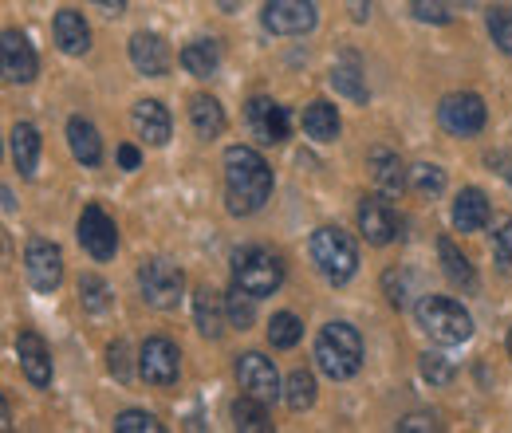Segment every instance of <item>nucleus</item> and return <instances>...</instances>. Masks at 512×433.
<instances>
[{
	"mask_svg": "<svg viewBox=\"0 0 512 433\" xmlns=\"http://www.w3.org/2000/svg\"><path fill=\"white\" fill-rule=\"evenodd\" d=\"M489 36L505 56H512V4L489 8Z\"/></svg>",
	"mask_w": 512,
	"mask_h": 433,
	"instance_id": "obj_35",
	"label": "nucleus"
},
{
	"mask_svg": "<svg viewBox=\"0 0 512 433\" xmlns=\"http://www.w3.org/2000/svg\"><path fill=\"white\" fill-rule=\"evenodd\" d=\"M509 355H512V331H509Z\"/></svg>",
	"mask_w": 512,
	"mask_h": 433,
	"instance_id": "obj_47",
	"label": "nucleus"
},
{
	"mask_svg": "<svg viewBox=\"0 0 512 433\" xmlns=\"http://www.w3.org/2000/svg\"><path fill=\"white\" fill-rule=\"evenodd\" d=\"M91 4H95L103 16H123V12H127V0H91Z\"/></svg>",
	"mask_w": 512,
	"mask_h": 433,
	"instance_id": "obj_43",
	"label": "nucleus"
},
{
	"mask_svg": "<svg viewBox=\"0 0 512 433\" xmlns=\"http://www.w3.org/2000/svg\"><path fill=\"white\" fill-rule=\"evenodd\" d=\"M190 119H193V130H197L201 138H217V134L225 130V111H221V103L209 99V95H193Z\"/></svg>",
	"mask_w": 512,
	"mask_h": 433,
	"instance_id": "obj_27",
	"label": "nucleus"
},
{
	"mask_svg": "<svg viewBox=\"0 0 512 433\" xmlns=\"http://www.w3.org/2000/svg\"><path fill=\"white\" fill-rule=\"evenodd\" d=\"M264 406H268V402H260L253 394L237 398V402H233V426L241 433H272V418H268Z\"/></svg>",
	"mask_w": 512,
	"mask_h": 433,
	"instance_id": "obj_26",
	"label": "nucleus"
},
{
	"mask_svg": "<svg viewBox=\"0 0 512 433\" xmlns=\"http://www.w3.org/2000/svg\"><path fill=\"white\" fill-rule=\"evenodd\" d=\"M410 8H414V20H422V24H449L453 20L449 0H414Z\"/></svg>",
	"mask_w": 512,
	"mask_h": 433,
	"instance_id": "obj_39",
	"label": "nucleus"
},
{
	"mask_svg": "<svg viewBox=\"0 0 512 433\" xmlns=\"http://www.w3.org/2000/svg\"><path fill=\"white\" fill-rule=\"evenodd\" d=\"M178 371H182V355H178V347H174L170 339L154 335V339L142 343V351H138V374H142L146 382H154V386H174V382H178Z\"/></svg>",
	"mask_w": 512,
	"mask_h": 433,
	"instance_id": "obj_9",
	"label": "nucleus"
},
{
	"mask_svg": "<svg viewBox=\"0 0 512 433\" xmlns=\"http://www.w3.org/2000/svg\"><path fill=\"white\" fill-rule=\"evenodd\" d=\"M268 197H272L268 162L249 146H229L225 150V201H229V213L249 217Z\"/></svg>",
	"mask_w": 512,
	"mask_h": 433,
	"instance_id": "obj_1",
	"label": "nucleus"
},
{
	"mask_svg": "<svg viewBox=\"0 0 512 433\" xmlns=\"http://www.w3.org/2000/svg\"><path fill=\"white\" fill-rule=\"evenodd\" d=\"M347 8H351V20H359V24L371 16V0H347Z\"/></svg>",
	"mask_w": 512,
	"mask_h": 433,
	"instance_id": "obj_45",
	"label": "nucleus"
},
{
	"mask_svg": "<svg viewBox=\"0 0 512 433\" xmlns=\"http://www.w3.org/2000/svg\"><path fill=\"white\" fill-rule=\"evenodd\" d=\"M237 378H241V390L260 398V402L280 398V374L272 367V359H264L260 351H249V355L237 359Z\"/></svg>",
	"mask_w": 512,
	"mask_h": 433,
	"instance_id": "obj_12",
	"label": "nucleus"
},
{
	"mask_svg": "<svg viewBox=\"0 0 512 433\" xmlns=\"http://www.w3.org/2000/svg\"><path fill=\"white\" fill-rule=\"evenodd\" d=\"M0 430H12V410H8L4 398H0Z\"/></svg>",
	"mask_w": 512,
	"mask_h": 433,
	"instance_id": "obj_46",
	"label": "nucleus"
},
{
	"mask_svg": "<svg viewBox=\"0 0 512 433\" xmlns=\"http://www.w3.org/2000/svg\"><path fill=\"white\" fill-rule=\"evenodd\" d=\"M422 378L430 386H449L453 382V363H449L446 355H438V351H426L422 355Z\"/></svg>",
	"mask_w": 512,
	"mask_h": 433,
	"instance_id": "obj_38",
	"label": "nucleus"
},
{
	"mask_svg": "<svg viewBox=\"0 0 512 433\" xmlns=\"http://www.w3.org/2000/svg\"><path fill=\"white\" fill-rule=\"evenodd\" d=\"M24 268H28V280H32L36 292H56L60 280H64V252L52 241L36 237L24 248Z\"/></svg>",
	"mask_w": 512,
	"mask_h": 433,
	"instance_id": "obj_10",
	"label": "nucleus"
},
{
	"mask_svg": "<svg viewBox=\"0 0 512 433\" xmlns=\"http://www.w3.org/2000/svg\"><path fill=\"white\" fill-rule=\"evenodd\" d=\"M233 284L253 292L256 300L260 296H272L280 284H284V264L276 252L260 245H245L233 252Z\"/></svg>",
	"mask_w": 512,
	"mask_h": 433,
	"instance_id": "obj_4",
	"label": "nucleus"
},
{
	"mask_svg": "<svg viewBox=\"0 0 512 433\" xmlns=\"http://www.w3.org/2000/svg\"><path fill=\"white\" fill-rule=\"evenodd\" d=\"M182 67L197 75V79H209L217 67H221V44L217 40H193L182 48Z\"/></svg>",
	"mask_w": 512,
	"mask_h": 433,
	"instance_id": "obj_25",
	"label": "nucleus"
},
{
	"mask_svg": "<svg viewBox=\"0 0 512 433\" xmlns=\"http://www.w3.org/2000/svg\"><path fill=\"white\" fill-rule=\"evenodd\" d=\"M138 162H142V154L134 146H119V166L123 170H138Z\"/></svg>",
	"mask_w": 512,
	"mask_h": 433,
	"instance_id": "obj_44",
	"label": "nucleus"
},
{
	"mask_svg": "<svg viewBox=\"0 0 512 433\" xmlns=\"http://www.w3.org/2000/svg\"><path fill=\"white\" fill-rule=\"evenodd\" d=\"M304 130L316 142H335L339 138V111L331 103H323V99L312 103V107H304Z\"/></svg>",
	"mask_w": 512,
	"mask_h": 433,
	"instance_id": "obj_28",
	"label": "nucleus"
},
{
	"mask_svg": "<svg viewBox=\"0 0 512 433\" xmlns=\"http://www.w3.org/2000/svg\"><path fill=\"white\" fill-rule=\"evenodd\" d=\"M485 103L473 95V91H461V95H446L442 107H438V123L446 126L449 134L457 138H473L485 130Z\"/></svg>",
	"mask_w": 512,
	"mask_h": 433,
	"instance_id": "obj_7",
	"label": "nucleus"
},
{
	"mask_svg": "<svg viewBox=\"0 0 512 433\" xmlns=\"http://www.w3.org/2000/svg\"><path fill=\"white\" fill-rule=\"evenodd\" d=\"M493 256H497V264L512 272V217H501L497 221V233H493Z\"/></svg>",
	"mask_w": 512,
	"mask_h": 433,
	"instance_id": "obj_40",
	"label": "nucleus"
},
{
	"mask_svg": "<svg viewBox=\"0 0 512 433\" xmlns=\"http://www.w3.org/2000/svg\"><path fill=\"white\" fill-rule=\"evenodd\" d=\"M264 28L276 36H304L316 28V0H264Z\"/></svg>",
	"mask_w": 512,
	"mask_h": 433,
	"instance_id": "obj_8",
	"label": "nucleus"
},
{
	"mask_svg": "<svg viewBox=\"0 0 512 433\" xmlns=\"http://www.w3.org/2000/svg\"><path fill=\"white\" fill-rule=\"evenodd\" d=\"M245 119H249L253 138L256 142H264V146H276V142L288 138V111H284L280 103L264 99V95H256L253 103L245 107Z\"/></svg>",
	"mask_w": 512,
	"mask_h": 433,
	"instance_id": "obj_13",
	"label": "nucleus"
},
{
	"mask_svg": "<svg viewBox=\"0 0 512 433\" xmlns=\"http://www.w3.org/2000/svg\"><path fill=\"white\" fill-rule=\"evenodd\" d=\"M367 166H371V178H375V186L383 189V193H402V186L410 182V170L390 150H371V162Z\"/></svg>",
	"mask_w": 512,
	"mask_h": 433,
	"instance_id": "obj_24",
	"label": "nucleus"
},
{
	"mask_svg": "<svg viewBox=\"0 0 512 433\" xmlns=\"http://www.w3.org/2000/svg\"><path fill=\"white\" fill-rule=\"evenodd\" d=\"M418 323L442 347H457V343H465L473 335V315L461 308L457 300H449V296H426V300H418Z\"/></svg>",
	"mask_w": 512,
	"mask_h": 433,
	"instance_id": "obj_3",
	"label": "nucleus"
},
{
	"mask_svg": "<svg viewBox=\"0 0 512 433\" xmlns=\"http://www.w3.org/2000/svg\"><path fill=\"white\" fill-rule=\"evenodd\" d=\"M67 146H71L75 162H83V166H99L103 162V138H99V130L87 123V119H79V115L67 123Z\"/></svg>",
	"mask_w": 512,
	"mask_h": 433,
	"instance_id": "obj_22",
	"label": "nucleus"
},
{
	"mask_svg": "<svg viewBox=\"0 0 512 433\" xmlns=\"http://www.w3.org/2000/svg\"><path fill=\"white\" fill-rule=\"evenodd\" d=\"M253 292H245V288H233L229 296H225V311H229V327H237V331H249L256 319V308H253Z\"/></svg>",
	"mask_w": 512,
	"mask_h": 433,
	"instance_id": "obj_33",
	"label": "nucleus"
},
{
	"mask_svg": "<svg viewBox=\"0 0 512 433\" xmlns=\"http://www.w3.org/2000/svg\"><path fill=\"white\" fill-rule=\"evenodd\" d=\"M193 315H197V331H201L205 339H221V331L229 327L225 296H217L213 288H197V296H193Z\"/></svg>",
	"mask_w": 512,
	"mask_h": 433,
	"instance_id": "obj_20",
	"label": "nucleus"
},
{
	"mask_svg": "<svg viewBox=\"0 0 512 433\" xmlns=\"http://www.w3.org/2000/svg\"><path fill=\"white\" fill-rule=\"evenodd\" d=\"M312 260L331 284H347L359 268V248L351 241V233H343L335 225H323L312 233Z\"/></svg>",
	"mask_w": 512,
	"mask_h": 433,
	"instance_id": "obj_5",
	"label": "nucleus"
},
{
	"mask_svg": "<svg viewBox=\"0 0 512 433\" xmlns=\"http://www.w3.org/2000/svg\"><path fill=\"white\" fill-rule=\"evenodd\" d=\"M509 186H512V170H509Z\"/></svg>",
	"mask_w": 512,
	"mask_h": 433,
	"instance_id": "obj_48",
	"label": "nucleus"
},
{
	"mask_svg": "<svg viewBox=\"0 0 512 433\" xmlns=\"http://www.w3.org/2000/svg\"><path fill=\"white\" fill-rule=\"evenodd\" d=\"M56 44H60L64 56H83L91 48V28L75 8L56 12Z\"/></svg>",
	"mask_w": 512,
	"mask_h": 433,
	"instance_id": "obj_21",
	"label": "nucleus"
},
{
	"mask_svg": "<svg viewBox=\"0 0 512 433\" xmlns=\"http://www.w3.org/2000/svg\"><path fill=\"white\" fill-rule=\"evenodd\" d=\"M134 130H138V138H146L150 146H166L170 142V111L158 103V99H142V103H134Z\"/></svg>",
	"mask_w": 512,
	"mask_h": 433,
	"instance_id": "obj_18",
	"label": "nucleus"
},
{
	"mask_svg": "<svg viewBox=\"0 0 512 433\" xmlns=\"http://www.w3.org/2000/svg\"><path fill=\"white\" fill-rule=\"evenodd\" d=\"M138 288H142V296H146L150 308L170 311V308H178V300H182L186 276H182V268L170 264V260H146V264L138 268Z\"/></svg>",
	"mask_w": 512,
	"mask_h": 433,
	"instance_id": "obj_6",
	"label": "nucleus"
},
{
	"mask_svg": "<svg viewBox=\"0 0 512 433\" xmlns=\"http://www.w3.org/2000/svg\"><path fill=\"white\" fill-rule=\"evenodd\" d=\"M430 430H438V422L430 414H410V418L398 422V433H430Z\"/></svg>",
	"mask_w": 512,
	"mask_h": 433,
	"instance_id": "obj_42",
	"label": "nucleus"
},
{
	"mask_svg": "<svg viewBox=\"0 0 512 433\" xmlns=\"http://www.w3.org/2000/svg\"><path fill=\"white\" fill-rule=\"evenodd\" d=\"M327 79H331V87H335L339 95H347L351 103H367V83H363V75H359L355 56H347L343 63H335Z\"/></svg>",
	"mask_w": 512,
	"mask_h": 433,
	"instance_id": "obj_29",
	"label": "nucleus"
},
{
	"mask_svg": "<svg viewBox=\"0 0 512 433\" xmlns=\"http://www.w3.org/2000/svg\"><path fill=\"white\" fill-rule=\"evenodd\" d=\"M438 256H442V268H446V276L457 284V288H465V292L477 288V272H473V264L461 256V248L453 245V241H438Z\"/></svg>",
	"mask_w": 512,
	"mask_h": 433,
	"instance_id": "obj_30",
	"label": "nucleus"
},
{
	"mask_svg": "<svg viewBox=\"0 0 512 433\" xmlns=\"http://www.w3.org/2000/svg\"><path fill=\"white\" fill-rule=\"evenodd\" d=\"M130 63H134L142 75L158 79V75L170 71V48H166L162 36H154V32H138V36L130 40Z\"/></svg>",
	"mask_w": 512,
	"mask_h": 433,
	"instance_id": "obj_15",
	"label": "nucleus"
},
{
	"mask_svg": "<svg viewBox=\"0 0 512 433\" xmlns=\"http://www.w3.org/2000/svg\"><path fill=\"white\" fill-rule=\"evenodd\" d=\"M12 162L24 178H36V166H40V130L32 123H16L12 126Z\"/></svg>",
	"mask_w": 512,
	"mask_h": 433,
	"instance_id": "obj_23",
	"label": "nucleus"
},
{
	"mask_svg": "<svg viewBox=\"0 0 512 433\" xmlns=\"http://www.w3.org/2000/svg\"><path fill=\"white\" fill-rule=\"evenodd\" d=\"M359 229L371 245H390L394 241V209L386 205L383 197H363L359 201Z\"/></svg>",
	"mask_w": 512,
	"mask_h": 433,
	"instance_id": "obj_17",
	"label": "nucleus"
},
{
	"mask_svg": "<svg viewBox=\"0 0 512 433\" xmlns=\"http://www.w3.org/2000/svg\"><path fill=\"white\" fill-rule=\"evenodd\" d=\"M493 209H489V197L481 189H461L457 201H453V229L457 233H481L489 225Z\"/></svg>",
	"mask_w": 512,
	"mask_h": 433,
	"instance_id": "obj_19",
	"label": "nucleus"
},
{
	"mask_svg": "<svg viewBox=\"0 0 512 433\" xmlns=\"http://www.w3.org/2000/svg\"><path fill=\"white\" fill-rule=\"evenodd\" d=\"M79 304L99 315V311L111 308V288H107L99 276H83V280H79Z\"/></svg>",
	"mask_w": 512,
	"mask_h": 433,
	"instance_id": "obj_36",
	"label": "nucleus"
},
{
	"mask_svg": "<svg viewBox=\"0 0 512 433\" xmlns=\"http://www.w3.org/2000/svg\"><path fill=\"white\" fill-rule=\"evenodd\" d=\"M79 245L87 248L95 260H111L115 248H119V229L115 221L107 217L103 205H87L83 217H79Z\"/></svg>",
	"mask_w": 512,
	"mask_h": 433,
	"instance_id": "obj_11",
	"label": "nucleus"
},
{
	"mask_svg": "<svg viewBox=\"0 0 512 433\" xmlns=\"http://www.w3.org/2000/svg\"><path fill=\"white\" fill-rule=\"evenodd\" d=\"M316 367L327 378L343 382L351 374H359L363 367V339L351 323H327L316 339Z\"/></svg>",
	"mask_w": 512,
	"mask_h": 433,
	"instance_id": "obj_2",
	"label": "nucleus"
},
{
	"mask_svg": "<svg viewBox=\"0 0 512 433\" xmlns=\"http://www.w3.org/2000/svg\"><path fill=\"white\" fill-rule=\"evenodd\" d=\"M410 186H414V193H422V197H438L446 189V170L442 166H430V162H418V166H410Z\"/></svg>",
	"mask_w": 512,
	"mask_h": 433,
	"instance_id": "obj_34",
	"label": "nucleus"
},
{
	"mask_svg": "<svg viewBox=\"0 0 512 433\" xmlns=\"http://www.w3.org/2000/svg\"><path fill=\"white\" fill-rule=\"evenodd\" d=\"M4 79L8 83H32L36 79V52H32V44H28V36L24 32H16V28H8L4 32Z\"/></svg>",
	"mask_w": 512,
	"mask_h": 433,
	"instance_id": "obj_14",
	"label": "nucleus"
},
{
	"mask_svg": "<svg viewBox=\"0 0 512 433\" xmlns=\"http://www.w3.org/2000/svg\"><path fill=\"white\" fill-rule=\"evenodd\" d=\"M115 430L119 433H162V422H158L154 414H146V410H123V414L115 418Z\"/></svg>",
	"mask_w": 512,
	"mask_h": 433,
	"instance_id": "obj_37",
	"label": "nucleus"
},
{
	"mask_svg": "<svg viewBox=\"0 0 512 433\" xmlns=\"http://www.w3.org/2000/svg\"><path fill=\"white\" fill-rule=\"evenodd\" d=\"M284 402H288V410H312V402H316V378L308 371H292L288 374V382H284Z\"/></svg>",
	"mask_w": 512,
	"mask_h": 433,
	"instance_id": "obj_31",
	"label": "nucleus"
},
{
	"mask_svg": "<svg viewBox=\"0 0 512 433\" xmlns=\"http://www.w3.org/2000/svg\"><path fill=\"white\" fill-rule=\"evenodd\" d=\"M16 355H20V367H24L32 386H48L52 382V355H48V347H44V339L36 331H20Z\"/></svg>",
	"mask_w": 512,
	"mask_h": 433,
	"instance_id": "obj_16",
	"label": "nucleus"
},
{
	"mask_svg": "<svg viewBox=\"0 0 512 433\" xmlns=\"http://www.w3.org/2000/svg\"><path fill=\"white\" fill-rule=\"evenodd\" d=\"M300 335H304V323H300L292 311L272 315V323H268V343H272V347L288 351V347H296V343H300Z\"/></svg>",
	"mask_w": 512,
	"mask_h": 433,
	"instance_id": "obj_32",
	"label": "nucleus"
},
{
	"mask_svg": "<svg viewBox=\"0 0 512 433\" xmlns=\"http://www.w3.org/2000/svg\"><path fill=\"white\" fill-rule=\"evenodd\" d=\"M107 359H111V374H115L119 382H127V378H130V367H127V343H111Z\"/></svg>",
	"mask_w": 512,
	"mask_h": 433,
	"instance_id": "obj_41",
	"label": "nucleus"
}]
</instances>
